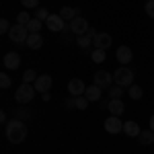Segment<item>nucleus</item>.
I'll return each mask as SVG.
<instances>
[{
    "label": "nucleus",
    "mask_w": 154,
    "mask_h": 154,
    "mask_svg": "<svg viewBox=\"0 0 154 154\" xmlns=\"http://www.w3.org/2000/svg\"><path fill=\"white\" fill-rule=\"evenodd\" d=\"M4 136H6V140H8L12 146L23 144L25 138H27V125H25V121L23 119L12 117L11 121L4 125Z\"/></svg>",
    "instance_id": "1"
},
{
    "label": "nucleus",
    "mask_w": 154,
    "mask_h": 154,
    "mask_svg": "<svg viewBox=\"0 0 154 154\" xmlns=\"http://www.w3.org/2000/svg\"><path fill=\"white\" fill-rule=\"evenodd\" d=\"M113 82L117 86H123V88H130L134 84V70L128 68V66H119L117 70L113 72Z\"/></svg>",
    "instance_id": "2"
},
{
    "label": "nucleus",
    "mask_w": 154,
    "mask_h": 154,
    "mask_svg": "<svg viewBox=\"0 0 154 154\" xmlns=\"http://www.w3.org/2000/svg\"><path fill=\"white\" fill-rule=\"evenodd\" d=\"M35 86L29 82H23L17 91H14V101L19 103V105H27V103H31L33 101V97H35Z\"/></svg>",
    "instance_id": "3"
},
{
    "label": "nucleus",
    "mask_w": 154,
    "mask_h": 154,
    "mask_svg": "<svg viewBox=\"0 0 154 154\" xmlns=\"http://www.w3.org/2000/svg\"><path fill=\"white\" fill-rule=\"evenodd\" d=\"M8 37H11V41H14V43H25L27 37H29V29H27V25L14 23L11 27V31H8Z\"/></svg>",
    "instance_id": "4"
},
{
    "label": "nucleus",
    "mask_w": 154,
    "mask_h": 154,
    "mask_svg": "<svg viewBox=\"0 0 154 154\" xmlns=\"http://www.w3.org/2000/svg\"><path fill=\"white\" fill-rule=\"evenodd\" d=\"M45 25H48L49 31H54V33H64V31H70V27L66 25V21L60 17V14H49V19L45 21Z\"/></svg>",
    "instance_id": "5"
},
{
    "label": "nucleus",
    "mask_w": 154,
    "mask_h": 154,
    "mask_svg": "<svg viewBox=\"0 0 154 154\" xmlns=\"http://www.w3.org/2000/svg\"><path fill=\"white\" fill-rule=\"evenodd\" d=\"M111 82H113V76H111V72H107V70H99V72H95L93 84L101 86V88L105 91V88H111Z\"/></svg>",
    "instance_id": "6"
},
{
    "label": "nucleus",
    "mask_w": 154,
    "mask_h": 154,
    "mask_svg": "<svg viewBox=\"0 0 154 154\" xmlns=\"http://www.w3.org/2000/svg\"><path fill=\"white\" fill-rule=\"evenodd\" d=\"M51 84H54V78H51L49 74H41V76H37V80L33 82V86H35V91L39 95H43V93H49Z\"/></svg>",
    "instance_id": "7"
},
{
    "label": "nucleus",
    "mask_w": 154,
    "mask_h": 154,
    "mask_svg": "<svg viewBox=\"0 0 154 154\" xmlns=\"http://www.w3.org/2000/svg\"><path fill=\"white\" fill-rule=\"evenodd\" d=\"M68 27H70L72 33L78 37V35H84V33H86V29H88V21H86L84 17H76L74 21L68 23Z\"/></svg>",
    "instance_id": "8"
},
{
    "label": "nucleus",
    "mask_w": 154,
    "mask_h": 154,
    "mask_svg": "<svg viewBox=\"0 0 154 154\" xmlns=\"http://www.w3.org/2000/svg\"><path fill=\"white\" fill-rule=\"evenodd\" d=\"M111 43H113V39H111V35H109V33H105V31L97 33L95 39H93V45H95L97 49H105V51L111 48Z\"/></svg>",
    "instance_id": "9"
},
{
    "label": "nucleus",
    "mask_w": 154,
    "mask_h": 154,
    "mask_svg": "<svg viewBox=\"0 0 154 154\" xmlns=\"http://www.w3.org/2000/svg\"><path fill=\"white\" fill-rule=\"evenodd\" d=\"M105 131L107 134H119V131H123V121H121L117 115L107 117L105 119Z\"/></svg>",
    "instance_id": "10"
},
{
    "label": "nucleus",
    "mask_w": 154,
    "mask_h": 154,
    "mask_svg": "<svg viewBox=\"0 0 154 154\" xmlns=\"http://www.w3.org/2000/svg\"><path fill=\"white\" fill-rule=\"evenodd\" d=\"M115 58H117V62L121 66H128L131 60H134V51H131L128 45H119L117 51H115Z\"/></svg>",
    "instance_id": "11"
},
{
    "label": "nucleus",
    "mask_w": 154,
    "mask_h": 154,
    "mask_svg": "<svg viewBox=\"0 0 154 154\" xmlns=\"http://www.w3.org/2000/svg\"><path fill=\"white\" fill-rule=\"evenodd\" d=\"M4 68L6 70H17L19 66H21V56H19V51H8V54H4Z\"/></svg>",
    "instance_id": "12"
},
{
    "label": "nucleus",
    "mask_w": 154,
    "mask_h": 154,
    "mask_svg": "<svg viewBox=\"0 0 154 154\" xmlns=\"http://www.w3.org/2000/svg\"><path fill=\"white\" fill-rule=\"evenodd\" d=\"M84 91H86V86H84V82L80 78H72L70 82H68V93L72 97H82Z\"/></svg>",
    "instance_id": "13"
},
{
    "label": "nucleus",
    "mask_w": 154,
    "mask_h": 154,
    "mask_svg": "<svg viewBox=\"0 0 154 154\" xmlns=\"http://www.w3.org/2000/svg\"><path fill=\"white\" fill-rule=\"evenodd\" d=\"M101 95H103V88H101V86H97V84H91V86H86V91H84V97H86L91 103H95V101H101Z\"/></svg>",
    "instance_id": "14"
},
{
    "label": "nucleus",
    "mask_w": 154,
    "mask_h": 154,
    "mask_svg": "<svg viewBox=\"0 0 154 154\" xmlns=\"http://www.w3.org/2000/svg\"><path fill=\"white\" fill-rule=\"evenodd\" d=\"M140 131H142V128H140L136 121H131V119L123 123V134H125V136H130V138H138V136H140Z\"/></svg>",
    "instance_id": "15"
},
{
    "label": "nucleus",
    "mask_w": 154,
    "mask_h": 154,
    "mask_svg": "<svg viewBox=\"0 0 154 154\" xmlns=\"http://www.w3.org/2000/svg\"><path fill=\"white\" fill-rule=\"evenodd\" d=\"M25 45H27L29 49H39L41 45H43V37H41V33H29Z\"/></svg>",
    "instance_id": "16"
},
{
    "label": "nucleus",
    "mask_w": 154,
    "mask_h": 154,
    "mask_svg": "<svg viewBox=\"0 0 154 154\" xmlns=\"http://www.w3.org/2000/svg\"><path fill=\"white\" fill-rule=\"evenodd\" d=\"M78 12H80V11H78V8H74V6H62V8H60V17H62L64 21H68V23H70V21L76 19V17H80Z\"/></svg>",
    "instance_id": "17"
},
{
    "label": "nucleus",
    "mask_w": 154,
    "mask_h": 154,
    "mask_svg": "<svg viewBox=\"0 0 154 154\" xmlns=\"http://www.w3.org/2000/svg\"><path fill=\"white\" fill-rule=\"evenodd\" d=\"M107 109L111 111V115H117V117L125 111V107H123V101H121V99H111V101L107 103Z\"/></svg>",
    "instance_id": "18"
},
{
    "label": "nucleus",
    "mask_w": 154,
    "mask_h": 154,
    "mask_svg": "<svg viewBox=\"0 0 154 154\" xmlns=\"http://www.w3.org/2000/svg\"><path fill=\"white\" fill-rule=\"evenodd\" d=\"M138 142L142 144V146H150L154 144V131L148 128V130H142L140 131V136H138Z\"/></svg>",
    "instance_id": "19"
},
{
    "label": "nucleus",
    "mask_w": 154,
    "mask_h": 154,
    "mask_svg": "<svg viewBox=\"0 0 154 154\" xmlns=\"http://www.w3.org/2000/svg\"><path fill=\"white\" fill-rule=\"evenodd\" d=\"M12 117L17 119H23V121H27V119H31V111L27 109V107H17V109H12Z\"/></svg>",
    "instance_id": "20"
},
{
    "label": "nucleus",
    "mask_w": 154,
    "mask_h": 154,
    "mask_svg": "<svg viewBox=\"0 0 154 154\" xmlns=\"http://www.w3.org/2000/svg\"><path fill=\"white\" fill-rule=\"evenodd\" d=\"M144 95V91H142V86H138V84H131L130 88H128V97H130L131 101H140Z\"/></svg>",
    "instance_id": "21"
},
{
    "label": "nucleus",
    "mask_w": 154,
    "mask_h": 154,
    "mask_svg": "<svg viewBox=\"0 0 154 154\" xmlns=\"http://www.w3.org/2000/svg\"><path fill=\"white\" fill-rule=\"evenodd\" d=\"M91 58H93V62L95 64H103L105 62V58H107V51L105 49H93V54H91Z\"/></svg>",
    "instance_id": "22"
},
{
    "label": "nucleus",
    "mask_w": 154,
    "mask_h": 154,
    "mask_svg": "<svg viewBox=\"0 0 154 154\" xmlns=\"http://www.w3.org/2000/svg\"><path fill=\"white\" fill-rule=\"evenodd\" d=\"M76 45H78V48H82V49H86V48H91V45H93V39L86 35V33H84V35H78V37H76Z\"/></svg>",
    "instance_id": "23"
},
{
    "label": "nucleus",
    "mask_w": 154,
    "mask_h": 154,
    "mask_svg": "<svg viewBox=\"0 0 154 154\" xmlns=\"http://www.w3.org/2000/svg\"><path fill=\"white\" fill-rule=\"evenodd\" d=\"M41 21H39V19H31V21H29V25H27V29H29V33H39V31H41Z\"/></svg>",
    "instance_id": "24"
},
{
    "label": "nucleus",
    "mask_w": 154,
    "mask_h": 154,
    "mask_svg": "<svg viewBox=\"0 0 154 154\" xmlns=\"http://www.w3.org/2000/svg\"><path fill=\"white\" fill-rule=\"evenodd\" d=\"M37 76H39V74H37L35 70H31V68H29V70H25V74H23V82H35L37 80Z\"/></svg>",
    "instance_id": "25"
},
{
    "label": "nucleus",
    "mask_w": 154,
    "mask_h": 154,
    "mask_svg": "<svg viewBox=\"0 0 154 154\" xmlns=\"http://www.w3.org/2000/svg\"><path fill=\"white\" fill-rule=\"evenodd\" d=\"M35 19H39L41 23H43V21H48V19H49V11H48V8H43V6L35 8Z\"/></svg>",
    "instance_id": "26"
},
{
    "label": "nucleus",
    "mask_w": 154,
    "mask_h": 154,
    "mask_svg": "<svg viewBox=\"0 0 154 154\" xmlns=\"http://www.w3.org/2000/svg\"><path fill=\"white\" fill-rule=\"evenodd\" d=\"M11 76H8V74H6V72H2V74H0V88H2V91H6V88H11Z\"/></svg>",
    "instance_id": "27"
},
{
    "label": "nucleus",
    "mask_w": 154,
    "mask_h": 154,
    "mask_svg": "<svg viewBox=\"0 0 154 154\" xmlns=\"http://www.w3.org/2000/svg\"><path fill=\"white\" fill-rule=\"evenodd\" d=\"M109 95H111V99H121L123 97V86H117V84L111 86L109 88Z\"/></svg>",
    "instance_id": "28"
},
{
    "label": "nucleus",
    "mask_w": 154,
    "mask_h": 154,
    "mask_svg": "<svg viewBox=\"0 0 154 154\" xmlns=\"http://www.w3.org/2000/svg\"><path fill=\"white\" fill-rule=\"evenodd\" d=\"M88 103H91V101H88V99H86V97H76V109H80V111H84V109H86V107H88Z\"/></svg>",
    "instance_id": "29"
},
{
    "label": "nucleus",
    "mask_w": 154,
    "mask_h": 154,
    "mask_svg": "<svg viewBox=\"0 0 154 154\" xmlns=\"http://www.w3.org/2000/svg\"><path fill=\"white\" fill-rule=\"evenodd\" d=\"M29 21H31V14L25 11V12H19L17 14V23H21V25H29Z\"/></svg>",
    "instance_id": "30"
},
{
    "label": "nucleus",
    "mask_w": 154,
    "mask_h": 154,
    "mask_svg": "<svg viewBox=\"0 0 154 154\" xmlns=\"http://www.w3.org/2000/svg\"><path fill=\"white\" fill-rule=\"evenodd\" d=\"M21 4H23L27 11H31V8H39V0H21Z\"/></svg>",
    "instance_id": "31"
},
{
    "label": "nucleus",
    "mask_w": 154,
    "mask_h": 154,
    "mask_svg": "<svg viewBox=\"0 0 154 154\" xmlns=\"http://www.w3.org/2000/svg\"><path fill=\"white\" fill-rule=\"evenodd\" d=\"M11 27H12V25L8 23L6 19H2V21H0V33H2V35H8V31H11Z\"/></svg>",
    "instance_id": "32"
},
{
    "label": "nucleus",
    "mask_w": 154,
    "mask_h": 154,
    "mask_svg": "<svg viewBox=\"0 0 154 154\" xmlns=\"http://www.w3.org/2000/svg\"><path fill=\"white\" fill-rule=\"evenodd\" d=\"M144 11H146V14H148L150 19H154V0H148V2H146Z\"/></svg>",
    "instance_id": "33"
},
{
    "label": "nucleus",
    "mask_w": 154,
    "mask_h": 154,
    "mask_svg": "<svg viewBox=\"0 0 154 154\" xmlns=\"http://www.w3.org/2000/svg\"><path fill=\"white\" fill-rule=\"evenodd\" d=\"M64 107H66V109H76V97L70 95L66 101H64Z\"/></svg>",
    "instance_id": "34"
},
{
    "label": "nucleus",
    "mask_w": 154,
    "mask_h": 154,
    "mask_svg": "<svg viewBox=\"0 0 154 154\" xmlns=\"http://www.w3.org/2000/svg\"><path fill=\"white\" fill-rule=\"evenodd\" d=\"M86 35L91 37V39H95V35H97V31H95V29H93V27H88V29H86Z\"/></svg>",
    "instance_id": "35"
},
{
    "label": "nucleus",
    "mask_w": 154,
    "mask_h": 154,
    "mask_svg": "<svg viewBox=\"0 0 154 154\" xmlns=\"http://www.w3.org/2000/svg\"><path fill=\"white\" fill-rule=\"evenodd\" d=\"M0 123H2V125H6V123H8V119H6V113H4V111L0 113Z\"/></svg>",
    "instance_id": "36"
},
{
    "label": "nucleus",
    "mask_w": 154,
    "mask_h": 154,
    "mask_svg": "<svg viewBox=\"0 0 154 154\" xmlns=\"http://www.w3.org/2000/svg\"><path fill=\"white\" fill-rule=\"evenodd\" d=\"M41 99H43V101H45V103H48L49 99H51V95H49V93H43V95H41Z\"/></svg>",
    "instance_id": "37"
},
{
    "label": "nucleus",
    "mask_w": 154,
    "mask_h": 154,
    "mask_svg": "<svg viewBox=\"0 0 154 154\" xmlns=\"http://www.w3.org/2000/svg\"><path fill=\"white\" fill-rule=\"evenodd\" d=\"M150 130L154 131V115H152V117H150Z\"/></svg>",
    "instance_id": "38"
},
{
    "label": "nucleus",
    "mask_w": 154,
    "mask_h": 154,
    "mask_svg": "<svg viewBox=\"0 0 154 154\" xmlns=\"http://www.w3.org/2000/svg\"><path fill=\"white\" fill-rule=\"evenodd\" d=\"M144 2H148V0H144Z\"/></svg>",
    "instance_id": "39"
}]
</instances>
